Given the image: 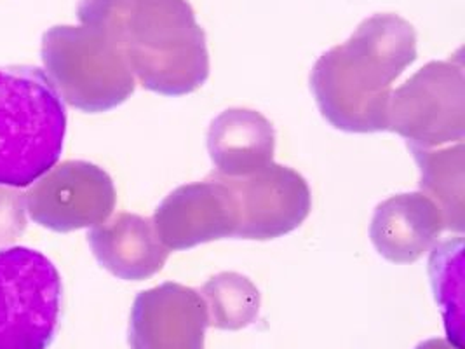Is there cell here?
<instances>
[{"label": "cell", "mask_w": 465, "mask_h": 349, "mask_svg": "<svg viewBox=\"0 0 465 349\" xmlns=\"http://www.w3.org/2000/svg\"><path fill=\"white\" fill-rule=\"evenodd\" d=\"M115 203L112 176L87 161L51 168L25 193L26 215L54 233L100 225L112 217Z\"/></svg>", "instance_id": "52a82bcc"}, {"label": "cell", "mask_w": 465, "mask_h": 349, "mask_svg": "<svg viewBox=\"0 0 465 349\" xmlns=\"http://www.w3.org/2000/svg\"><path fill=\"white\" fill-rule=\"evenodd\" d=\"M210 325L220 330H242L256 322L262 297L253 282L239 273H220L203 286Z\"/></svg>", "instance_id": "9a60e30c"}, {"label": "cell", "mask_w": 465, "mask_h": 349, "mask_svg": "<svg viewBox=\"0 0 465 349\" xmlns=\"http://www.w3.org/2000/svg\"><path fill=\"white\" fill-rule=\"evenodd\" d=\"M54 264L25 246L0 248V349H47L62 313Z\"/></svg>", "instance_id": "5b68a950"}, {"label": "cell", "mask_w": 465, "mask_h": 349, "mask_svg": "<svg viewBox=\"0 0 465 349\" xmlns=\"http://www.w3.org/2000/svg\"><path fill=\"white\" fill-rule=\"evenodd\" d=\"M168 250H191L197 244L233 238L237 208L231 189L214 174L204 182L174 189L157 206L152 220Z\"/></svg>", "instance_id": "9c48e42d"}, {"label": "cell", "mask_w": 465, "mask_h": 349, "mask_svg": "<svg viewBox=\"0 0 465 349\" xmlns=\"http://www.w3.org/2000/svg\"><path fill=\"white\" fill-rule=\"evenodd\" d=\"M408 149L422 170L420 189L441 210L446 229L464 233V144L448 149Z\"/></svg>", "instance_id": "5bb4252c"}, {"label": "cell", "mask_w": 465, "mask_h": 349, "mask_svg": "<svg viewBox=\"0 0 465 349\" xmlns=\"http://www.w3.org/2000/svg\"><path fill=\"white\" fill-rule=\"evenodd\" d=\"M25 193L0 187V243L18 240L26 227Z\"/></svg>", "instance_id": "e0dca14e"}, {"label": "cell", "mask_w": 465, "mask_h": 349, "mask_svg": "<svg viewBox=\"0 0 465 349\" xmlns=\"http://www.w3.org/2000/svg\"><path fill=\"white\" fill-rule=\"evenodd\" d=\"M446 229L438 204L423 193H406L381 203L370 225L377 252L392 264H413Z\"/></svg>", "instance_id": "8fae6325"}, {"label": "cell", "mask_w": 465, "mask_h": 349, "mask_svg": "<svg viewBox=\"0 0 465 349\" xmlns=\"http://www.w3.org/2000/svg\"><path fill=\"white\" fill-rule=\"evenodd\" d=\"M387 130L408 140V147L432 149L462 142L465 135V81L462 55L430 62L392 91Z\"/></svg>", "instance_id": "8992f818"}, {"label": "cell", "mask_w": 465, "mask_h": 349, "mask_svg": "<svg viewBox=\"0 0 465 349\" xmlns=\"http://www.w3.org/2000/svg\"><path fill=\"white\" fill-rule=\"evenodd\" d=\"M208 151L218 174H254L274 161V126L260 112L225 110L210 126Z\"/></svg>", "instance_id": "4fadbf2b"}, {"label": "cell", "mask_w": 465, "mask_h": 349, "mask_svg": "<svg viewBox=\"0 0 465 349\" xmlns=\"http://www.w3.org/2000/svg\"><path fill=\"white\" fill-rule=\"evenodd\" d=\"M87 241L100 265L127 282L152 278L170 257V250L157 236L153 224L134 214H119L94 225Z\"/></svg>", "instance_id": "7c38bea8"}, {"label": "cell", "mask_w": 465, "mask_h": 349, "mask_svg": "<svg viewBox=\"0 0 465 349\" xmlns=\"http://www.w3.org/2000/svg\"><path fill=\"white\" fill-rule=\"evenodd\" d=\"M213 174L231 189L235 201L237 231L233 238L275 240L293 233L311 214V187L293 168L271 163L244 176Z\"/></svg>", "instance_id": "ba28073f"}, {"label": "cell", "mask_w": 465, "mask_h": 349, "mask_svg": "<svg viewBox=\"0 0 465 349\" xmlns=\"http://www.w3.org/2000/svg\"><path fill=\"white\" fill-rule=\"evenodd\" d=\"M208 325V305L201 294L166 282L136 295L129 344L133 349H204Z\"/></svg>", "instance_id": "30bf717a"}, {"label": "cell", "mask_w": 465, "mask_h": 349, "mask_svg": "<svg viewBox=\"0 0 465 349\" xmlns=\"http://www.w3.org/2000/svg\"><path fill=\"white\" fill-rule=\"evenodd\" d=\"M415 349H459L457 346H453L451 343L443 341V339H429L422 344H419Z\"/></svg>", "instance_id": "ac0fdd59"}, {"label": "cell", "mask_w": 465, "mask_h": 349, "mask_svg": "<svg viewBox=\"0 0 465 349\" xmlns=\"http://www.w3.org/2000/svg\"><path fill=\"white\" fill-rule=\"evenodd\" d=\"M417 55L411 23L392 13L364 20L312 68L311 89L322 117L347 133L387 130L392 85Z\"/></svg>", "instance_id": "7a4b0ae2"}, {"label": "cell", "mask_w": 465, "mask_h": 349, "mask_svg": "<svg viewBox=\"0 0 465 349\" xmlns=\"http://www.w3.org/2000/svg\"><path fill=\"white\" fill-rule=\"evenodd\" d=\"M77 18L117 44L152 93L191 95L210 77L206 34L189 0H81Z\"/></svg>", "instance_id": "6da1fadb"}, {"label": "cell", "mask_w": 465, "mask_h": 349, "mask_svg": "<svg viewBox=\"0 0 465 349\" xmlns=\"http://www.w3.org/2000/svg\"><path fill=\"white\" fill-rule=\"evenodd\" d=\"M45 75L74 109L96 114L123 105L136 79L119 45L91 26H53L41 47Z\"/></svg>", "instance_id": "277c9868"}, {"label": "cell", "mask_w": 465, "mask_h": 349, "mask_svg": "<svg viewBox=\"0 0 465 349\" xmlns=\"http://www.w3.org/2000/svg\"><path fill=\"white\" fill-rule=\"evenodd\" d=\"M66 110L37 66H0V187L32 185L64 151Z\"/></svg>", "instance_id": "3957f363"}, {"label": "cell", "mask_w": 465, "mask_h": 349, "mask_svg": "<svg viewBox=\"0 0 465 349\" xmlns=\"http://www.w3.org/2000/svg\"><path fill=\"white\" fill-rule=\"evenodd\" d=\"M462 248L464 240L455 238L441 243L430 255L429 274L436 301L444 311L448 337L453 346L462 349L460 301H462Z\"/></svg>", "instance_id": "2e32d148"}]
</instances>
